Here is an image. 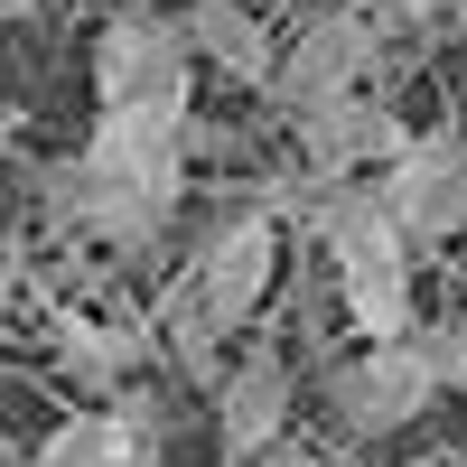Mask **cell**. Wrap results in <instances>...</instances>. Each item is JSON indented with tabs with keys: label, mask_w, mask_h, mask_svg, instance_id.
Returning a JSON list of instances; mask_svg holds the SVG:
<instances>
[{
	"label": "cell",
	"mask_w": 467,
	"mask_h": 467,
	"mask_svg": "<svg viewBox=\"0 0 467 467\" xmlns=\"http://www.w3.org/2000/svg\"><path fill=\"white\" fill-rule=\"evenodd\" d=\"M178 187H187V122H122V112H103L94 140L47 169L57 215L103 234V244H122V253L169 224Z\"/></svg>",
	"instance_id": "1"
},
{
	"label": "cell",
	"mask_w": 467,
	"mask_h": 467,
	"mask_svg": "<svg viewBox=\"0 0 467 467\" xmlns=\"http://www.w3.org/2000/svg\"><path fill=\"white\" fill-rule=\"evenodd\" d=\"M308 234L327 244L337 281H346V318H356V337L365 346L411 337V234H402L393 206H383V187L374 178L308 187Z\"/></svg>",
	"instance_id": "2"
},
{
	"label": "cell",
	"mask_w": 467,
	"mask_h": 467,
	"mask_svg": "<svg viewBox=\"0 0 467 467\" xmlns=\"http://www.w3.org/2000/svg\"><path fill=\"white\" fill-rule=\"evenodd\" d=\"M187 94H197V47L187 28L160 10H122L94 37V103L122 112V122H187Z\"/></svg>",
	"instance_id": "3"
},
{
	"label": "cell",
	"mask_w": 467,
	"mask_h": 467,
	"mask_svg": "<svg viewBox=\"0 0 467 467\" xmlns=\"http://www.w3.org/2000/svg\"><path fill=\"white\" fill-rule=\"evenodd\" d=\"M374 47H383V19L356 10V0H327V10H308L299 37L281 47V66H271V103L290 112V122H308L318 103H346L374 85Z\"/></svg>",
	"instance_id": "4"
},
{
	"label": "cell",
	"mask_w": 467,
	"mask_h": 467,
	"mask_svg": "<svg viewBox=\"0 0 467 467\" xmlns=\"http://www.w3.org/2000/svg\"><path fill=\"white\" fill-rule=\"evenodd\" d=\"M449 393L440 365H431V337H393V346H365V356H346L327 374V411H337V431H356V440H383V431H402V420H420Z\"/></svg>",
	"instance_id": "5"
},
{
	"label": "cell",
	"mask_w": 467,
	"mask_h": 467,
	"mask_svg": "<svg viewBox=\"0 0 467 467\" xmlns=\"http://www.w3.org/2000/svg\"><path fill=\"white\" fill-rule=\"evenodd\" d=\"M271 271H281V215H271V206H244V215H224V224L206 234L197 271H187V299L206 308L215 337H234V327L271 299Z\"/></svg>",
	"instance_id": "6"
},
{
	"label": "cell",
	"mask_w": 467,
	"mask_h": 467,
	"mask_svg": "<svg viewBox=\"0 0 467 467\" xmlns=\"http://www.w3.org/2000/svg\"><path fill=\"white\" fill-rule=\"evenodd\" d=\"M374 187H383V206L402 215L411 244H449V234H467V131H411V150Z\"/></svg>",
	"instance_id": "7"
},
{
	"label": "cell",
	"mask_w": 467,
	"mask_h": 467,
	"mask_svg": "<svg viewBox=\"0 0 467 467\" xmlns=\"http://www.w3.org/2000/svg\"><path fill=\"white\" fill-rule=\"evenodd\" d=\"M411 150V131L393 122V103H374V94H346V103H318L299 122V160H308V187H337V178H383Z\"/></svg>",
	"instance_id": "8"
},
{
	"label": "cell",
	"mask_w": 467,
	"mask_h": 467,
	"mask_svg": "<svg viewBox=\"0 0 467 467\" xmlns=\"http://www.w3.org/2000/svg\"><path fill=\"white\" fill-rule=\"evenodd\" d=\"M281 431H290V365L271 346H244V365L215 383V440L224 458H262L281 449Z\"/></svg>",
	"instance_id": "9"
},
{
	"label": "cell",
	"mask_w": 467,
	"mask_h": 467,
	"mask_svg": "<svg viewBox=\"0 0 467 467\" xmlns=\"http://www.w3.org/2000/svg\"><path fill=\"white\" fill-rule=\"evenodd\" d=\"M187 47H197V66H224L234 85H271V66H281V37L262 28L253 0H187Z\"/></svg>",
	"instance_id": "10"
},
{
	"label": "cell",
	"mask_w": 467,
	"mask_h": 467,
	"mask_svg": "<svg viewBox=\"0 0 467 467\" xmlns=\"http://www.w3.org/2000/svg\"><path fill=\"white\" fill-rule=\"evenodd\" d=\"M28 467H150V402L122 411H75L66 431L28 449Z\"/></svg>",
	"instance_id": "11"
},
{
	"label": "cell",
	"mask_w": 467,
	"mask_h": 467,
	"mask_svg": "<svg viewBox=\"0 0 467 467\" xmlns=\"http://www.w3.org/2000/svg\"><path fill=\"white\" fill-rule=\"evenodd\" d=\"M57 346H66V365L85 374V383H122V365H131V346H140V337L94 327V318H57Z\"/></svg>",
	"instance_id": "12"
},
{
	"label": "cell",
	"mask_w": 467,
	"mask_h": 467,
	"mask_svg": "<svg viewBox=\"0 0 467 467\" xmlns=\"http://www.w3.org/2000/svg\"><path fill=\"white\" fill-rule=\"evenodd\" d=\"M383 28H467V0H374Z\"/></svg>",
	"instance_id": "13"
},
{
	"label": "cell",
	"mask_w": 467,
	"mask_h": 467,
	"mask_svg": "<svg viewBox=\"0 0 467 467\" xmlns=\"http://www.w3.org/2000/svg\"><path fill=\"white\" fill-rule=\"evenodd\" d=\"M431 337V365H440V383L449 393H467V327H420Z\"/></svg>",
	"instance_id": "14"
},
{
	"label": "cell",
	"mask_w": 467,
	"mask_h": 467,
	"mask_svg": "<svg viewBox=\"0 0 467 467\" xmlns=\"http://www.w3.org/2000/svg\"><path fill=\"white\" fill-rule=\"evenodd\" d=\"M271 467H337V458H308V449H281V458H271Z\"/></svg>",
	"instance_id": "15"
},
{
	"label": "cell",
	"mask_w": 467,
	"mask_h": 467,
	"mask_svg": "<svg viewBox=\"0 0 467 467\" xmlns=\"http://www.w3.org/2000/svg\"><path fill=\"white\" fill-rule=\"evenodd\" d=\"M10 131H19V122H10V112H0V150H10Z\"/></svg>",
	"instance_id": "16"
}]
</instances>
